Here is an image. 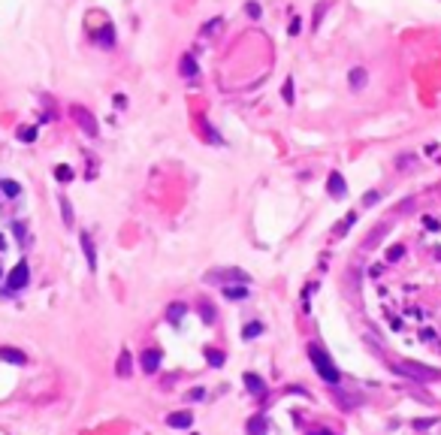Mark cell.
<instances>
[{
    "mask_svg": "<svg viewBox=\"0 0 441 435\" xmlns=\"http://www.w3.org/2000/svg\"><path fill=\"white\" fill-rule=\"evenodd\" d=\"M218 30H221V18H212V21H206V27H203L206 36H212V33H218Z\"/></svg>",
    "mask_w": 441,
    "mask_h": 435,
    "instance_id": "f1b7e54d",
    "label": "cell"
},
{
    "mask_svg": "<svg viewBox=\"0 0 441 435\" xmlns=\"http://www.w3.org/2000/svg\"><path fill=\"white\" fill-rule=\"evenodd\" d=\"M327 6H330V0H318V9H314V15H311V30H318V27H321V18H324Z\"/></svg>",
    "mask_w": 441,
    "mask_h": 435,
    "instance_id": "603a6c76",
    "label": "cell"
},
{
    "mask_svg": "<svg viewBox=\"0 0 441 435\" xmlns=\"http://www.w3.org/2000/svg\"><path fill=\"white\" fill-rule=\"evenodd\" d=\"M378 200H381V194H378V191H369V194L363 197V206H375Z\"/></svg>",
    "mask_w": 441,
    "mask_h": 435,
    "instance_id": "1f68e13d",
    "label": "cell"
},
{
    "mask_svg": "<svg viewBox=\"0 0 441 435\" xmlns=\"http://www.w3.org/2000/svg\"><path fill=\"white\" fill-rule=\"evenodd\" d=\"M203 396H206V390H203V387H197V390H191V393H187V402H200Z\"/></svg>",
    "mask_w": 441,
    "mask_h": 435,
    "instance_id": "836d02e7",
    "label": "cell"
},
{
    "mask_svg": "<svg viewBox=\"0 0 441 435\" xmlns=\"http://www.w3.org/2000/svg\"><path fill=\"white\" fill-rule=\"evenodd\" d=\"M260 333H263V324H260V321H251V324H245L242 339H245V342H251V339H257Z\"/></svg>",
    "mask_w": 441,
    "mask_h": 435,
    "instance_id": "d6986e66",
    "label": "cell"
},
{
    "mask_svg": "<svg viewBox=\"0 0 441 435\" xmlns=\"http://www.w3.org/2000/svg\"><path fill=\"white\" fill-rule=\"evenodd\" d=\"M70 115L76 118V124H79L88 136H97V121H94V115H91L85 106H70Z\"/></svg>",
    "mask_w": 441,
    "mask_h": 435,
    "instance_id": "5b68a950",
    "label": "cell"
},
{
    "mask_svg": "<svg viewBox=\"0 0 441 435\" xmlns=\"http://www.w3.org/2000/svg\"><path fill=\"white\" fill-rule=\"evenodd\" d=\"M348 82H351V88H354V91H360V88H366V82H369V73H366L363 67H354V70L348 73Z\"/></svg>",
    "mask_w": 441,
    "mask_h": 435,
    "instance_id": "5bb4252c",
    "label": "cell"
},
{
    "mask_svg": "<svg viewBox=\"0 0 441 435\" xmlns=\"http://www.w3.org/2000/svg\"><path fill=\"white\" fill-rule=\"evenodd\" d=\"M60 212H64V224L70 227V224H73V206H70L64 197H60Z\"/></svg>",
    "mask_w": 441,
    "mask_h": 435,
    "instance_id": "83f0119b",
    "label": "cell"
},
{
    "mask_svg": "<svg viewBox=\"0 0 441 435\" xmlns=\"http://www.w3.org/2000/svg\"><path fill=\"white\" fill-rule=\"evenodd\" d=\"M115 106H118V109H124V106H127V100H124V94H118V97H115Z\"/></svg>",
    "mask_w": 441,
    "mask_h": 435,
    "instance_id": "74e56055",
    "label": "cell"
},
{
    "mask_svg": "<svg viewBox=\"0 0 441 435\" xmlns=\"http://www.w3.org/2000/svg\"><path fill=\"white\" fill-rule=\"evenodd\" d=\"M354 224H357V212H348V215H345V221H342V224L336 227V233H339V236H345V233H348V230H351Z\"/></svg>",
    "mask_w": 441,
    "mask_h": 435,
    "instance_id": "cb8c5ba5",
    "label": "cell"
},
{
    "mask_svg": "<svg viewBox=\"0 0 441 435\" xmlns=\"http://www.w3.org/2000/svg\"><path fill=\"white\" fill-rule=\"evenodd\" d=\"M266 426H269L266 417H263V414H254V417L245 423V432L248 435H266Z\"/></svg>",
    "mask_w": 441,
    "mask_h": 435,
    "instance_id": "e0dca14e",
    "label": "cell"
},
{
    "mask_svg": "<svg viewBox=\"0 0 441 435\" xmlns=\"http://www.w3.org/2000/svg\"><path fill=\"white\" fill-rule=\"evenodd\" d=\"M79 242H82V251H85V260H88V266H91V269H97V251H94V242H91V236H88V233H82V236H79Z\"/></svg>",
    "mask_w": 441,
    "mask_h": 435,
    "instance_id": "7c38bea8",
    "label": "cell"
},
{
    "mask_svg": "<svg viewBox=\"0 0 441 435\" xmlns=\"http://www.w3.org/2000/svg\"><path fill=\"white\" fill-rule=\"evenodd\" d=\"M94 39H97L103 48H112V45H115V30H112V24H103V27L94 33Z\"/></svg>",
    "mask_w": 441,
    "mask_h": 435,
    "instance_id": "4fadbf2b",
    "label": "cell"
},
{
    "mask_svg": "<svg viewBox=\"0 0 441 435\" xmlns=\"http://www.w3.org/2000/svg\"><path fill=\"white\" fill-rule=\"evenodd\" d=\"M402 254H405V248H402V245H393V248L387 251V260L396 263V260H402Z\"/></svg>",
    "mask_w": 441,
    "mask_h": 435,
    "instance_id": "f546056e",
    "label": "cell"
},
{
    "mask_svg": "<svg viewBox=\"0 0 441 435\" xmlns=\"http://www.w3.org/2000/svg\"><path fill=\"white\" fill-rule=\"evenodd\" d=\"M423 224H426V230H441V224L432 218V215H426V218H423Z\"/></svg>",
    "mask_w": 441,
    "mask_h": 435,
    "instance_id": "e575fe53",
    "label": "cell"
},
{
    "mask_svg": "<svg viewBox=\"0 0 441 435\" xmlns=\"http://www.w3.org/2000/svg\"><path fill=\"white\" fill-rule=\"evenodd\" d=\"M115 372H118V378H130V375H133V357H130L127 348L121 351V357H118V363H115Z\"/></svg>",
    "mask_w": 441,
    "mask_h": 435,
    "instance_id": "8fae6325",
    "label": "cell"
},
{
    "mask_svg": "<svg viewBox=\"0 0 441 435\" xmlns=\"http://www.w3.org/2000/svg\"><path fill=\"white\" fill-rule=\"evenodd\" d=\"M245 387H248V393H251V396H257V399H260V396H266V381H263L257 372H245Z\"/></svg>",
    "mask_w": 441,
    "mask_h": 435,
    "instance_id": "ba28073f",
    "label": "cell"
},
{
    "mask_svg": "<svg viewBox=\"0 0 441 435\" xmlns=\"http://www.w3.org/2000/svg\"><path fill=\"white\" fill-rule=\"evenodd\" d=\"M308 360H311L314 372H318L330 387H339V384H342V372H339V366L333 363V357H330L321 345H308Z\"/></svg>",
    "mask_w": 441,
    "mask_h": 435,
    "instance_id": "6da1fadb",
    "label": "cell"
},
{
    "mask_svg": "<svg viewBox=\"0 0 441 435\" xmlns=\"http://www.w3.org/2000/svg\"><path fill=\"white\" fill-rule=\"evenodd\" d=\"M191 423H194V411H175L166 417L169 429H191Z\"/></svg>",
    "mask_w": 441,
    "mask_h": 435,
    "instance_id": "9c48e42d",
    "label": "cell"
},
{
    "mask_svg": "<svg viewBox=\"0 0 441 435\" xmlns=\"http://www.w3.org/2000/svg\"><path fill=\"white\" fill-rule=\"evenodd\" d=\"M387 230H390L387 224H381V227H375V230H372V233L366 236V248H375V245H378V239H381V236H384Z\"/></svg>",
    "mask_w": 441,
    "mask_h": 435,
    "instance_id": "7402d4cb",
    "label": "cell"
},
{
    "mask_svg": "<svg viewBox=\"0 0 441 435\" xmlns=\"http://www.w3.org/2000/svg\"><path fill=\"white\" fill-rule=\"evenodd\" d=\"M327 191H330V197H336V200H345L348 197V181H345V175L336 169V172H330V178H327Z\"/></svg>",
    "mask_w": 441,
    "mask_h": 435,
    "instance_id": "8992f818",
    "label": "cell"
},
{
    "mask_svg": "<svg viewBox=\"0 0 441 435\" xmlns=\"http://www.w3.org/2000/svg\"><path fill=\"white\" fill-rule=\"evenodd\" d=\"M0 360H3V363H9V366H24V363H27L24 351L9 348V345H3V348H0Z\"/></svg>",
    "mask_w": 441,
    "mask_h": 435,
    "instance_id": "30bf717a",
    "label": "cell"
},
{
    "mask_svg": "<svg viewBox=\"0 0 441 435\" xmlns=\"http://www.w3.org/2000/svg\"><path fill=\"white\" fill-rule=\"evenodd\" d=\"M200 312H203V324H215V312H212L209 299H200Z\"/></svg>",
    "mask_w": 441,
    "mask_h": 435,
    "instance_id": "484cf974",
    "label": "cell"
},
{
    "mask_svg": "<svg viewBox=\"0 0 441 435\" xmlns=\"http://www.w3.org/2000/svg\"><path fill=\"white\" fill-rule=\"evenodd\" d=\"M390 369H393L396 375H405V378L420 381V384H426V381H438V378H441V369L423 366V363H414V360H393V363H390Z\"/></svg>",
    "mask_w": 441,
    "mask_h": 435,
    "instance_id": "7a4b0ae2",
    "label": "cell"
},
{
    "mask_svg": "<svg viewBox=\"0 0 441 435\" xmlns=\"http://www.w3.org/2000/svg\"><path fill=\"white\" fill-rule=\"evenodd\" d=\"M308 435H336V432H330V429H318V432H308Z\"/></svg>",
    "mask_w": 441,
    "mask_h": 435,
    "instance_id": "f35d334b",
    "label": "cell"
},
{
    "mask_svg": "<svg viewBox=\"0 0 441 435\" xmlns=\"http://www.w3.org/2000/svg\"><path fill=\"white\" fill-rule=\"evenodd\" d=\"M18 139H24V142H33V139H36V130H33V127H24V130H18Z\"/></svg>",
    "mask_w": 441,
    "mask_h": 435,
    "instance_id": "4dcf8cb0",
    "label": "cell"
},
{
    "mask_svg": "<svg viewBox=\"0 0 441 435\" xmlns=\"http://www.w3.org/2000/svg\"><path fill=\"white\" fill-rule=\"evenodd\" d=\"M27 281H30V266L21 260V263L12 266V272H9V278H6V293H18V290H24Z\"/></svg>",
    "mask_w": 441,
    "mask_h": 435,
    "instance_id": "277c9868",
    "label": "cell"
},
{
    "mask_svg": "<svg viewBox=\"0 0 441 435\" xmlns=\"http://www.w3.org/2000/svg\"><path fill=\"white\" fill-rule=\"evenodd\" d=\"M414 160H417V157H414V154H402V157H399V160H396V163H399V166H411V163H414Z\"/></svg>",
    "mask_w": 441,
    "mask_h": 435,
    "instance_id": "d590c367",
    "label": "cell"
},
{
    "mask_svg": "<svg viewBox=\"0 0 441 435\" xmlns=\"http://www.w3.org/2000/svg\"><path fill=\"white\" fill-rule=\"evenodd\" d=\"M184 315H187V305H184V302H169V305H166V321H169V324H181Z\"/></svg>",
    "mask_w": 441,
    "mask_h": 435,
    "instance_id": "2e32d148",
    "label": "cell"
},
{
    "mask_svg": "<svg viewBox=\"0 0 441 435\" xmlns=\"http://www.w3.org/2000/svg\"><path fill=\"white\" fill-rule=\"evenodd\" d=\"M221 293H224V299H248L251 290H248V284H227Z\"/></svg>",
    "mask_w": 441,
    "mask_h": 435,
    "instance_id": "9a60e30c",
    "label": "cell"
},
{
    "mask_svg": "<svg viewBox=\"0 0 441 435\" xmlns=\"http://www.w3.org/2000/svg\"><path fill=\"white\" fill-rule=\"evenodd\" d=\"M281 97H284V103H287V106L293 103V79H287V82H284V88H281Z\"/></svg>",
    "mask_w": 441,
    "mask_h": 435,
    "instance_id": "4316f807",
    "label": "cell"
},
{
    "mask_svg": "<svg viewBox=\"0 0 441 435\" xmlns=\"http://www.w3.org/2000/svg\"><path fill=\"white\" fill-rule=\"evenodd\" d=\"M299 27H302V21H299V18H293V21H290V33H299Z\"/></svg>",
    "mask_w": 441,
    "mask_h": 435,
    "instance_id": "8d00e7d4",
    "label": "cell"
},
{
    "mask_svg": "<svg viewBox=\"0 0 441 435\" xmlns=\"http://www.w3.org/2000/svg\"><path fill=\"white\" fill-rule=\"evenodd\" d=\"M0 191H3L9 200H18V197H21V184H18V181H9V178L0 181Z\"/></svg>",
    "mask_w": 441,
    "mask_h": 435,
    "instance_id": "44dd1931",
    "label": "cell"
},
{
    "mask_svg": "<svg viewBox=\"0 0 441 435\" xmlns=\"http://www.w3.org/2000/svg\"><path fill=\"white\" fill-rule=\"evenodd\" d=\"M54 178H57V181H73V169H70L67 163H57V166H54Z\"/></svg>",
    "mask_w": 441,
    "mask_h": 435,
    "instance_id": "d4e9b609",
    "label": "cell"
},
{
    "mask_svg": "<svg viewBox=\"0 0 441 435\" xmlns=\"http://www.w3.org/2000/svg\"><path fill=\"white\" fill-rule=\"evenodd\" d=\"M203 281L206 284H251V275L248 272H242V269H212V272H206L203 275Z\"/></svg>",
    "mask_w": 441,
    "mask_h": 435,
    "instance_id": "3957f363",
    "label": "cell"
},
{
    "mask_svg": "<svg viewBox=\"0 0 441 435\" xmlns=\"http://www.w3.org/2000/svg\"><path fill=\"white\" fill-rule=\"evenodd\" d=\"M245 12H248L251 18H260V3H254V0H251V3L245 6Z\"/></svg>",
    "mask_w": 441,
    "mask_h": 435,
    "instance_id": "d6a6232c",
    "label": "cell"
},
{
    "mask_svg": "<svg viewBox=\"0 0 441 435\" xmlns=\"http://www.w3.org/2000/svg\"><path fill=\"white\" fill-rule=\"evenodd\" d=\"M206 360H209V366L221 369V366H224V360H227V354H224V351H215V348H206Z\"/></svg>",
    "mask_w": 441,
    "mask_h": 435,
    "instance_id": "ffe728a7",
    "label": "cell"
},
{
    "mask_svg": "<svg viewBox=\"0 0 441 435\" xmlns=\"http://www.w3.org/2000/svg\"><path fill=\"white\" fill-rule=\"evenodd\" d=\"M178 70H181V76H184V79H194V76L200 73V67H197V60H194L191 54H184V57L178 60Z\"/></svg>",
    "mask_w": 441,
    "mask_h": 435,
    "instance_id": "ac0fdd59",
    "label": "cell"
},
{
    "mask_svg": "<svg viewBox=\"0 0 441 435\" xmlns=\"http://www.w3.org/2000/svg\"><path fill=\"white\" fill-rule=\"evenodd\" d=\"M160 360H163V354H160L157 348H145V351H142V357H139V366H142V372L154 375V372L160 369Z\"/></svg>",
    "mask_w": 441,
    "mask_h": 435,
    "instance_id": "52a82bcc",
    "label": "cell"
}]
</instances>
